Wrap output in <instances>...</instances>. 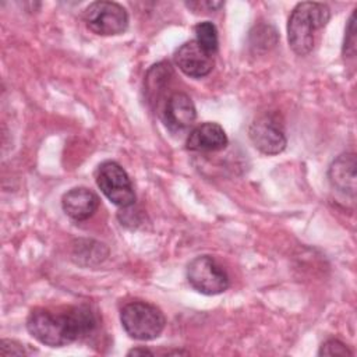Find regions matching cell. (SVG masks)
<instances>
[{
	"instance_id": "15",
	"label": "cell",
	"mask_w": 357,
	"mask_h": 357,
	"mask_svg": "<svg viewBox=\"0 0 357 357\" xmlns=\"http://www.w3.org/2000/svg\"><path fill=\"white\" fill-rule=\"evenodd\" d=\"M77 243H78V245L74 247V248H75L74 257H78V259H77L78 264H81L82 259H86V255H88V254H89V255H93L99 262H102V261L106 258V255H107L106 247H105L103 244H100V243L88 241V240H85V241L79 240V241H77Z\"/></svg>"
},
{
	"instance_id": "13",
	"label": "cell",
	"mask_w": 357,
	"mask_h": 357,
	"mask_svg": "<svg viewBox=\"0 0 357 357\" xmlns=\"http://www.w3.org/2000/svg\"><path fill=\"white\" fill-rule=\"evenodd\" d=\"M170 77H173V68L167 61H160L148 70V74L144 81L145 84L144 91L148 102L151 103L158 102L156 99L165 91V86L169 84Z\"/></svg>"
},
{
	"instance_id": "5",
	"label": "cell",
	"mask_w": 357,
	"mask_h": 357,
	"mask_svg": "<svg viewBox=\"0 0 357 357\" xmlns=\"http://www.w3.org/2000/svg\"><path fill=\"white\" fill-rule=\"evenodd\" d=\"M252 145L264 155L272 156L284 151L287 145L284 123L278 112H262L248 127Z\"/></svg>"
},
{
	"instance_id": "4",
	"label": "cell",
	"mask_w": 357,
	"mask_h": 357,
	"mask_svg": "<svg viewBox=\"0 0 357 357\" xmlns=\"http://www.w3.org/2000/svg\"><path fill=\"white\" fill-rule=\"evenodd\" d=\"M190 286L206 296H216L226 291L230 279L225 268L211 255H199L190 261L185 271Z\"/></svg>"
},
{
	"instance_id": "19",
	"label": "cell",
	"mask_w": 357,
	"mask_h": 357,
	"mask_svg": "<svg viewBox=\"0 0 357 357\" xmlns=\"http://www.w3.org/2000/svg\"><path fill=\"white\" fill-rule=\"evenodd\" d=\"M223 1H190V3H185L187 7L192 8L194 11H199L202 8H205L206 11H216L218 8L223 7Z\"/></svg>"
},
{
	"instance_id": "18",
	"label": "cell",
	"mask_w": 357,
	"mask_h": 357,
	"mask_svg": "<svg viewBox=\"0 0 357 357\" xmlns=\"http://www.w3.org/2000/svg\"><path fill=\"white\" fill-rule=\"evenodd\" d=\"M26 346L14 339H1L0 342V356H24L28 354Z\"/></svg>"
},
{
	"instance_id": "17",
	"label": "cell",
	"mask_w": 357,
	"mask_h": 357,
	"mask_svg": "<svg viewBox=\"0 0 357 357\" xmlns=\"http://www.w3.org/2000/svg\"><path fill=\"white\" fill-rule=\"evenodd\" d=\"M353 350L339 339H328L319 347L318 356H353Z\"/></svg>"
},
{
	"instance_id": "6",
	"label": "cell",
	"mask_w": 357,
	"mask_h": 357,
	"mask_svg": "<svg viewBox=\"0 0 357 357\" xmlns=\"http://www.w3.org/2000/svg\"><path fill=\"white\" fill-rule=\"evenodd\" d=\"M96 184L102 194L114 205L128 208L135 202V192L130 176L114 160H105L96 169Z\"/></svg>"
},
{
	"instance_id": "10",
	"label": "cell",
	"mask_w": 357,
	"mask_h": 357,
	"mask_svg": "<svg viewBox=\"0 0 357 357\" xmlns=\"http://www.w3.org/2000/svg\"><path fill=\"white\" fill-rule=\"evenodd\" d=\"M227 142V135L220 124L205 121L190 131L185 148L191 152H216L226 148Z\"/></svg>"
},
{
	"instance_id": "11",
	"label": "cell",
	"mask_w": 357,
	"mask_h": 357,
	"mask_svg": "<svg viewBox=\"0 0 357 357\" xmlns=\"http://www.w3.org/2000/svg\"><path fill=\"white\" fill-rule=\"evenodd\" d=\"M99 205V197L86 187L71 188L61 198V208L64 213L75 222L92 218Z\"/></svg>"
},
{
	"instance_id": "1",
	"label": "cell",
	"mask_w": 357,
	"mask_h": 357,
	"mask_svg": "<svg viewBox=\"0 0 357 357\" xmlns=\"http://www.w3.org/2000/svg\"><path fill=\"white\" fill-rule=\"evenodd\" d=\"M96 322L95 314L86 305L67 307L61 312L35 308L26 318V331L45 346L61 347L86 337L96 328Z\"/></svg>"
},
{
	"instance_id": "9",
	"label": "cell",
	"mask_w": 357,
	"mask_h": 357,
	"mask_svg": "<svg viewBox=\"0 0 357 357\" xmlns=\"http://www.w3.org/2000/svg\"><path fill=\"white\" fill-rule=\"evenodd\" d=\"M197 117V109L191 98L184 92H173L163 110V123L172 132L187 130Z\"/></svg>"
},
{
	"instance_id": "14",
	"label": "cell",
	"mask_w": 357,
	"mask_h": 357,
	"mask_svg": "<svg viewBox=\"0 0 357 357\" xmlns=\"http://www.w3.org/2000/svg\"><path fill=\"white\" fill-rule=\"evenodd\" d=\"M195 32V40L211 54H215L219 47V39H218V29L215 24L211 21H202L198 22L194 26Z\"/></svg>"
},
{
	"instance_id": "3",
	"label": "cell",
	"mask_w": 357,
	"mask_h": 357,
	"mask_svg": "<svg viewBox=\"0 0 357 357\" xmlns=\"http://www.w3.org/2000/svg\"><path fill=\"white\" fill-rule=\"evenodd\" d=\"M120 322L126 333L135 340H153L165 329L166 318L153 304L130 301L120 311Z\"/></svg>"
},
{
	"instance_id": "8",
	"label": "cell",
	"mask_w": 357,
	"mask_h": 357,
	"mask_svg": "<svg viewBox=\"0 0 357 357\" xmlns=\"http://www.w3.org/2000/svg\"><path fill=\"white\" fill-rule=\"evenodd\" d=\"M173 60L178 70L191 78L206 77L215 66L213 54L206 52L195 39L177 47Z\"/></svg>"
},
{
	"instance_id": "2",
	"label": "cell",
	"mask_w": 357,
	"mask_h": 357,
	"mask_svg": "<svg viewBox=\"0 0 357 357\" xmlns=\"http://www.w3.org/2000/svg\"><path fill=\"white\" fill-rule=\"evenodd\" d=\"M331 18V10L324 3H297L287 21V40L298 56L308 54L315 42V32L322 29Z\"/></svg>"
},
{
	"instance_id": "12",
	"label": "cell",
	"mask_w": 357,
	"mask_h": 357,
	"mask_svg": "<svg viewBox=\"0 0 357 357\" xmlns=\"http://www.w3.org/2000/svg\"><path fill=\"white\" fill-rule=\"evenodd\" d=\"M356 155L353 152L339 155L329 166L328 177L333 188L354 198L356 195Z\"/></svg>"
},
{
	"instance_id": "20",
	"label": "cell",
	"mask_w": 357,
	"mask_h": 357,
	"mask_svg": "<svg viewBox=\"0 0 357 357\" xmlns=\"http://www.w3.org/2000/svg\"><path fill=\"white\" fill-rule=\"evenodd\" d=\"M127 356H153V351L146 349V347H135V349H131Z\"/></svg>"
},
{
	"instance_id": "16",
	"label": "cell",
	"mask_w": 357,
	"mask_h": 357,
	"mask_svg": "<svg viewBox=\"0 0 357 357\" xmlns=\"http://www.w3.org/2000/svg\"><path fill=\"white\" fill-rule=\"evenodd\" d=\"M356 50H357V45H356V10H354L347 21V26L344 31L343 56L353 59L356 56Z\"/></svg>"
},
{
	"instance_id": "7",
	"label": "cell",
	"mask_w": 357,
	"mask_h": 357,
	"mask_svg": "<svg viewBox=\"0 0 357 357\" xmlns=\"http://www.w3.org/2000/svg\"><path fill=\"white\" fill-rule=\"evenodd\" d=\"M84 22L96 35L114 36L128 28V13L116 1H93L84 11Z\"/></svg>"
}]
</instances>
